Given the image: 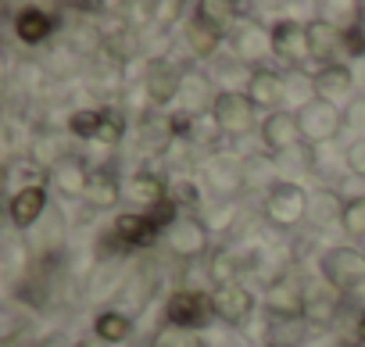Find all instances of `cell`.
<instances>
[{
	"label": "cell",
	"instance_id": "obj_1",
	"mask_svg": "<svg viewBox=\"0 0 365 347\" xmlns=\"http://www.w3.org/2000/svg\"><path fill=\"white\" fill-rule=\"evenodd\" d=\"M319 276L340 294H361L365 290V254L358 247H329L319 261Z\"/></svg>",
	"mask_w": 365,
	"mask_h": 347
},
{
	"label": "cell",
	"instance_id": "obj_2",
	"mask_svg": "<svg viewBox=\"0 0 365 347\" xmlns=\"http://www.w3.org/2000/svg\"><path fill=\"white\" fill-rule=\"evenodd\" d=\"M308 190L301 183H279L272 194L262 197V215L276 226V229H294L301 222H308Z\"/></svg>",
	"mask_w": 365,
	"mask_h": 347
},
{
	"label": "cell",
	"instance_id": "obj_3",
	"mask_svg": "<svg viewBox=\"0 0 365 347\" xmlns=\"http://www.w3.org/2000/svg\"><path fill=\"white\" fill-rule=\"evenodd\" d=\"M304 290H308V279H301L297 272H279L269 283L262 304L276 322H304Z\"/></svg>",
	"mask_w": 365,
	"mask_h": 347
},
{
	"label": "cell",
	"instance_id": "obj_4",
	"mask_svg": "<svg viewBox=\"0 0 365 347\" xmlns=\"http://www.w3.org/2000/svg\"><path fill=\"white\" fill-rule=\"evenodd\" d=\"M212 122H215V129H219L222 136L240 140V136L255 133V125H258V108L251 104L247 93L222 90L219 100H215V108H212Z\"/></svg>",
	"mask_w": 365,
	"mask_h": 347
},
{
	"label": "cell",
	"instance_id": "obj_5",
	"mask_svg": "<svg viewBox=\"0 0 365 347\" xmlns=\"http://www.w3.org/2000/svg\"><path fill=\"white\" fill-rule=\"evenodd\" d=\"M294 115H297V125H301V140H304L308 147L333 143V140L340 136V129H344V111H340L336 104L322 100V97L308 100V104H304L301 111H294Z\"/></svg>",
	"mask_w": 365,
	"mask_h": 347
},
{
	"label": "cell",
	"instance_id": "obj_6",
	"mask_svg": "<svg viewBox=\"0 0 365 347\" xmlns=\"http://www.w3.org/2000/svg\"><path fill=\"white\" fill-rule=\"evenodd\" d=\"M165 247H168L179 261L205 258L208 247H212V229H208L205 219H197L194 212H182V215L165 229Z\"/></svg>",
	"mask_w": 365,
	"mask_h": 347
},
{
	"label": "cell",
	"instance_id": "obj_7",
	"mask_svg": "<svg viewBox=\"0 0 365 347\" xmlns=\"http://www.w3.org/2000/svg\"><path fill=\"white\" fill-rule=\"evenodd\" d=\"M272 54L290 68L301 72L312 61V40H308V22L297 19H279L272 26Z\"/></svg>",
	"mask_w": 365,
	"mask_h": 347
},
{
	"label": "cell",
	"instance_id": "obj_8",
	"mask_svg": "<svg viewBox=\"0 0 365 347\" xmlns=\"http://www.w3.org/2000/svg\"><path fill=\"white\" fill-rule=\"evenodd\" d=\"M165 318L168 326H179V329H205L212 318H215V308H212V294H201V290H175L168 301H165Z\"/></svg>",
	"mask_w": 365,
	"mask_h": 347
},
{
	"label": "cell",
	"instance_id": "obj_9",
	"mask_svg": "<svg viewBox=\"0 0 365 347\" xmlns=\"http://www.w3.org/2000/svg\"><path fill=\"white\" fill-rule=\"evenodd\" d=\"M201 180H205V187L219 201H230L233 194L244 190V157H237V154H212V157H205Z\"/></svg>",
	"mask_w": 365,
	"mask_h": 347
},
{
	"label": "cell",
	"instance_id": "obj_10",
	"mask_svg": "<svg viewBox=\"0 0 365 347\" xmlns=\"http://www.w3.org/2000/svg\"><path fill=\"white\" fill-rule=\"evenodd\" d=\"M230 47H233L237 61L251 65V72H255V68H262V58L272 54V29H265V26L255 22V19H244V22L233 29Z\"/></svg>",
	"mask_w": 365,
	"mask_h": 347
},
{
	"label": "cell",
	"instance_id": "obj_11",
	"mask_svg": "<svg viewBox=\"0 0 365 347\" xmlns=\"http://www.w3.org/2000/svg\"><path fill=\"white\" fill-rule=\"evenodd\" d=\"M212 308H215V318H222L226 326H247L255 318V294L237 279L212 290Z\"/></svg>",
	"mask_w": 365,
	"mask_h": 347
},
{
	"label": "cell",
	"instance_id": "obj_12",
	"mask_svg": "<svg viewBox=\"0 0 365 347\" xmlns=\"http://www.w3.org/2000/svg\"><path fill=\"white\" fill-rule=\"evenodd\" d=\"M182 72L168 58H147L143 61V93L150 104H172L179 97Z\"/></svg>",
	"mask_w": 365,
	"mask_h": 347
},
{
	"label": "cell",
	"instance_id": "obj_13",
	"mask_svg": "<svg viewBox=\"0 0 365 347\" xmlns=\"http://www.w3.org/2000/svg\"><path fill=\"white\" fill-rule=\"evenodd\" d=\"M340 304H344V294L319 276V279H312L308 290H304V322L315 326V329H326V326L336 322Z\"/></svg>",
	"mask_w": 365,
	"mask_h": 347
},
{
	"label": "cell",
	"instance_id": "obj_14",
	"mask_svg": "<svg viewBox=\"0 0 365 347\" xmlns=\"http://www.w3.org/2000/svg\"><path fill=\"white\" fill-rule=\"evenodd\" d=\"M215 100H219V93H215L212 79H208L201 68L182 72V86H179V97H175V108H179L182 115H190V118H197V115H205V111L212 115Z\"/></svg>",
	"mask_w": 365,
	"mask_h": 347
},
{
	"label": "cell",
	"instance_id": "obj_15",
	"mask_svg": "<svg viewBox=\"0 0 365 347\" xmlns=\"http://www.w3.org/2000/svg\"><path fill=\"white\" fill-rule=\"evenodd\" d=\"M251 104L265 115H276V111H287V90H283V76L272 72V68H255L247 76V90Z\"/></svg>",
	"mask_w": 365,
	"mask_h": 347
},
{
	"label": "cell",
	"instance_id": "obj_16",
	"mask_svg": "<svg viewBox=\"0 0 365 347\" xmlns=\"http://www.w3.org/2000/svg\"><path fill=\"white\" fill-rule=\"evenodd\" d=\"M51 212V201H47V187H19L8 201V219L19 226V229H36L40 219Z\"/></svg>",
	"mask_w": 365,
	"mask_h": 347
},
{
	"label": "cell",
	"instance_id": "obj_17",
	"mask_svg": "<svg viewBox=\"0 0 365 347\" xmlns=\"http://www.w3.org/2000/svg\"><path fill=\"white\" fill-rule=\"evenodd\" d=\"M258 136H262V143H265V150H269V154H283V150H290V147L304 143V140H301V125H297V115H294V111L265 115V118H262V125H258Z\"/></svg>",
	"mask_w": 365,
	"mask_h": 347
},
{
	"label": "cell",
	"instance_id": "obj_18",
	"mask_svg": "<svg viewBox=\"0 0 365 347\" xmlns=\"http://www.w3.org/2000/svg\"><path fill=\"white\" fill-rule=\"evenodd\" d=\"M122 194H125V183L118 180V172H115L111 165H97V168H90V183H86V194H83L86 208H93V212H108V208L118 204Z\"/></svg>",
	"mask_w": 365,
	"mask_h": 347
},
{
	"label": "cell",
	"instance_id": "obj_19",
	"mask_svg": "<svg viewBox=\"0 0 365 347\" xmlns=\"http://www.w3.org/2000/svg\"><path fill=\"white\" fill-rule=\"evenodd\" d=\"M308 40H312V61H319L322 68L326 65H340V54H344V29L322 22V19H312L308 22Z\"/></svg>",
	"mask_w": 365,
	"mask_h": 347
},
{
	"label": "cell",
	"instance_id": "obj_20",
	"mask_svg": "<svg viewBox=\"0 0 365 347\" xmlns=\"http://www.w3.org/2000/svg\"><path fill=\"white\" fill-rule=\"evenodd\" d=\"M61 197H83L86 194V183H90V168L79 154H68L65 161H58L51 168V180H47Z\"/></svg>",
	"mask_w": 365,
	"mask_h": 347
},
{
	"label": "cell",
	"instance_id": "obj_21",
	"mask_svg": "<svg viewBox=\"0 0 365 347\" xmlns=\"http://www.w3.org/2000/svg\"><path fill=\"white\" fill-rule=\"evenodd\" d=\"M344 208H347V201L336 190L322 187L308 197V222L315 229H344Z\"/></svg>",
	"mask_w": 365,
	"mask_h": 347
},
{
	"label": "cell",
	"instance_id": "obj_22",
	"mask_svg": "<svg viewBox=\"0 0 365 347\" xmlns=\"http://www.w3.org/2000/svg\"><path fill=\"white\" fill-rule=\"evenodd\" d=\"M222 29L219 26H212L208 19H201L197 11L182 22V40H187V47H190V54L194 58H215V51L222 47Z\"/></svg>",
	"mask_w": 365,
	"mask_h": 347
},
{
	"label": "cell",
	"instance_id": "obj_23",
	"mask_svg": "<svg viewBox=\"0 0 365 347\" xmlns=\"http://www.w3.org/2000/svg\"><path fill=\"white\" fill-rule=\"evenodd\" d=\"M351 90H354V72H351V65H326V68H319L315 72V97H322V100H329V104H344L347 97H351Z\"/></svg>",
	"mask_w": 365,
	"mask_h": 347
},
{
	"label": "cell",
	"instance_id": "obj_24",
	"mask_svg": "<svg viewBox=\"0 0 365 347\" xmlns=\"http://www.w3.org/2000/svg\"><path fill=\"white\" fill-rule=\"evenodd\" d=\"M279 183H283V176H279L276 154H247L244 157V190L272 194Z\"/></svg>",
	"mask_w": 365,
	"mask_h": 347
},
{
	"label": "cell",
	"instance_id": "obj_25",
	"mask_svg": "<svg viewBox=\"0 0 365 347\" xmlns=\"http://www.w3.org/2000/svg\"><path fill=\"white\" fill-rule=\"evenodd\" d=\"M11 26H15V36L22 40V43H29V47H36V43H47L51 36H54V15L51 11H43V8H22L15 19H11Z\"/></svg>",
	"mask_w": 365,
	"mask_h": 347
},
{
	"label": "cell",
	"instance_id": "obj_26",
	"mask_svg": "<svg viewBox=\"0 0 365 347\" xmlns=\"http://www.w3.org/2000/svg\"><path fill=\"white\" fill-rule=\"evenodd\" d=\"M111 233L118 237L122 247H140V244H147V240L158 237V229H154V222H150L147 212H143V215H140V212H122V215L115 219Z\"/></svg>",
	"mask_w": 365,
	"mask_h": 347
},
{
	"label": "cell",
	"instance_id": "obj_27",
	"mask_svg": "<svg viewBox=\"0 0 365 347\" xmlns=\"http://www.w3.org/2000/svg\"><path fill=\"white\" fill-rule=\"evenodd\" d=\"M125 197L133 204H143V212H150L154 204H161L168 197V187L154 176V172H136V176L125 180Z\"/></svg>",
	"mask_w": 365,
	"mask_h": 347
},
{
	"label": "cell",
	"instance_id": "obj_28",
	"mask_svg": "<svg viewBox=\"0 0 365 347\" xmlns=\"http://www.w3.org/2000/svg\"><path fill=\"white\" fill-rule=\"evenodd\" d=\"M276 165H279L283 183H301L304 176H312V172H315V147L297 143V147L276 154Z\"/></svg>",
	"mask_w": 365,
	"mask_h": 347
},
{
	"label": "cell",
	"instance_id": "obj_29",
	"mask_svg": "<svg viewBox=\"0 0 365 347\" xmlns=\"http://www.w3.org/2000/svg\"><path fill=\"white\" fill-rule=\"evenodd\" d=\"M68 154L61 150V140H58V133H36L33 140H29V161L40 168V172H47L51 176V168L58 165V161H65Z\"/></svg>",
	"mask_w": 365,
	"mask_h": 347
},
{
	"label": "cell",
	"instance_id": "obj_30",
	"mask_svg": "<svg viewBox=\"0 0 365 347\" xmlns=\"http://www.w3.org/2000/svg\"><path fill=\"white\" fill-rule=\"evenodd\" d=\"M201 19H208L212 26H219L222 33H230V29H237L244 19V4H230V0H201V4L194 8Z\"/></svg>",
	"mask_w": 365,
	"mask_h": 347
},
{
	"label": "cell",
	"instance_id": "obj_31",
	"mask_svg": "<svg viewBox=\"0 0 365 347\" xmlns=\"http://www.w3.org/2000/svg\"><path fill=\"white\" fill-rule=\"evenodd\" d=\"M93 333L104 340V343H125L129 333H133V318L125 311H101L93 318Z\"/></svg>",
	"mask_w": 365,
	"mask_h": 347
},
{
	"label": "cell",
	"instance_id": "obj_32",
	"mask_svg": "<svg viewBox=\"0 0 365 347\" xmlns=\"http://www.w3.org/2000/svg\"><path fill=\"white\" fill-rule=\"evenodd\" d=\"M61 219H65L61 212H47V215L40 219V226L33 229V233H36V251H40V254L61 251V240H65V222H61Z\"/></svg>",
	"mask_w": 365,
	"mask_h": 347
},
{
	"label": "cell",
	"instance_id": "obj_33",
	"mask_svg": "<svg viewBox=\"0 0 365 347\" xmlns=\"http://www.w3.org/2000/svg\"><path fill=\"white\" fill-rule=\"evenodd\" d=\"M150 347H205V336L194 333V329H179V326H161L154 336H150Z\"/></svg>",
	"mask_w": 365,
	"mask_h": 347
},
{
	"label": "cell",
	"instance_id": "obj_34",
	"mask_svg": "<svg viewBox=\"0 0 365 347\" xmlns=\"http://www.w3.org/2000/svg\"><path fill=\"white\" fill-rule=\"evenodd\" d=\"M208 272H212L215 286L237 283V276H240V258H237V251H230V247L215 251V254H212V265H208Z\"/></svg>",
	"mask_w": 365,
	"mask_h": 347
},
{
	"label": "cell",
	"instance_id": "obj_35",
	"mask_svg": "<svg viewBox=\"0 0 365 347\" xmlns=\"http://www.w3.org/2000/svg\"><path fill=\"white\" fill-rule=\"evenodd\" d=\"M101 111H104V108H79V111H72V115H68V133L79 136V140H97Z\"/></svg>",
	"mask_w": 365,
	"mask_h": 347
},
{
	"label": "cell",
	"instance_id": "obj_36",
	"mask_svg": "<svg viewBox=\"0 0 365 347\" xmlns=\"http://www.w3.org/2000/svg\"><path fill=\"white\" fill-rule=\"evenodd\" d=\"M122 136H125V118H122V111H115V108H104V111H101V129H97V140H93V143L115 147Z\"/></svg>",
	"mask_w": 365,
	"mask_h": 347
},
{
	"label": "cell",
	"instance_id": "obj_37",
	"mask_svg": "<svg viewBox=\"0 0 365 347\" xmlns=\"http://www.w3.org/2000/svg\"><path fill=\"white\" fill-rule=\"evenodd\" d=\"M344 233L351 240H365V194L347 201V208H344Z\"/></svg>",
	"mask_w": 365,
	"mask_h": 347
},
{
	"label": "cell",
	"instance_id": "obj_38",
	"mask_svg": "<svg viewBox=\"0 0 365 347\" xmlns=\"http://www.w3.org/2000/svg\"><path fill=\"white\" fill-rule=\"evenodd\" d=\"M344 129L354 133V140H365V93L351 97L344 108Z\"/></svg>",
	"mask_w": 365,
	"mask_h": 347
},
{
	"label": "cell",
	"instance_id": "obj_39",
	"mask_svg": "<svg viewBox=\"0 0 365 347\" xmlns=\"http://www.w3.org/2000/svg\"><path fill=\"white\" fill-rule=\"evenodd\" d=\"M344 168L351 172V176L365 180V140H351L344 147Z\"/></svg>",
	"mask_w": 365,
	"mask_h": 347
},
{
	"label": "cell",
	"instance_id": "obj_40",
	"mask_svg": "<svg viewBox=\"0 0 365 347\" xmlns=\"http://www.w3.org/2000/svg\"><path fill=\"white\" fill-rule=\"evenodd\" d=\"M226 222H233V204H219V208H212L208 212V219H205V226L208 229H226Z\"/></svg>",
	"mask_w": 365,
	"mask_h": 347
},
{
	"label": "cell",
	"instance_id": "obj_41",
	"mask_svg": "<svg viewBox=\"0 0 365 347\" xmlns=\"http://www.w3.org/2000/svg\"><path fill=\"white\" fill-rule=\"evenodd\" d=\"M175 204H197V194H194V183H187V180H179V183H172V194H168Z\"/></svg>",
	"mask_w": 365,
	"mask_h": 347
},
{
	"label": "cell",
	"instance_id": "obj_42",
	"mask_svg": "<svg viewBox=\"0 0 365 347\" xmlns=\"http://www.w3.org/2000/svg\"><path fill=\"white\" fill-rule=\"evenodd\" d=\"M179 15H182V4H158L154 8V22H161V26H175Z\"/></svg>",
	"mask_w": 365,
	"mask_h": 347
},
{
	"label": "cell",
	"instance_id": "obj_43",
	"mask_svg": "<svg viewBox=\"0 0 365 347\" xmlns=\"http://www.w3.org/2000/svg\"><path fill=\"white\" fill-rule=\"evenodd\" d=\"M351 72H354V79H365V58H358V61L351 65Z\"/></svg>",
	"mask_w": 365,
	"mask_h": 347
},
{
	"label": "cell",
	"instance_id": "obj_44",
	"mask_svg": "<svg viewBox=\"0 0 365 347\" xmlns=\"http://www.w3.org/2000/svg\"><path fill=\"white\" fill-rule=\"evenodd\" d=\"M76 347H86V343H76Z\"/></svg>",
	"mask_w": 365,
	"mask_h": 347
}]
</instances>
